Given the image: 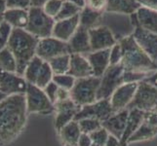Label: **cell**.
<instances>
[{"instance_id":"35","label":"cell","mask_w":157,"mask_h":146,"mask_svg":"<svg viewBox=\"0 0 157 146\" xmlns=\"http://www.w3.org/2000/svg\"><path fill=\"white\" fill-rule=\"evenodd\" d=\"M63 2L64 0H48L42 9L47 16L55 20L62 9Z\"/></svg>"},{"instance_id":"45","label":"cell","mask_w":157,"mask_h":146,"mask_svg":"<svg viewBox=\"0 0 157 146\" xmlns=\"http://www.w3.org/2000/svg\"><path fill=\"white\" fill-rule=\"evenodd\" d=\"M68 99H70V91L59 88L58 94H57V100H56V102L63 101V100H67Z\"/></svg>"},{"instance_id":"49","label":"cell","mask_w":157,"mask_h":146,"mask_svg":"<svg viewBox=\"0 0 157 146\" xmlns=\"http://www.w3.org/2000/svg\"><path fill=\"white\" fill-rule=\"evenodd\" d=\"M48 0H30V8H42Z\"/></svg>"},{"instance_id":"11","label":"cell","mask_w":157,"mask_h":146,"mask_svg":"<svg viewBox=\"0 0 157 146\" xmlns=\"http://www.w3.org/2000/svg\"><path fill=\"white\" fill-rule=\"evenodd\" d=\"M29 87L24 76L17 72H7L0 70V92L6 95H25Z\"/></svg>"},{"instance_id":"40","label":"cell","mask_w":157,"mask_h":146,"mask_svg":"<svg viewBox=\"0 0 157 146\" xmlns=\"http://www.w3.org/2000/svg\"><path fill=\"white\" fill-rule=\"evenodd\" d=\"M86 6L97 12L105 13L107 6V0H86Z\"/></svg>"},{"instance_id":"42","label":"cell","mask_w":157,"mask_h":146,"mask_svg":"<svg viewBox=\"0 0 157 146\" xmlns=\"http://www.w3.org/2000/svg\"><path fill=\"white\" fill-rule=\"evenodd\" d=\"M144 122L147 123L150 126L157 128V112H155L154 110L147 111L144 113Z\"/></svg>"},{"instance_id":"48","label":"cell","mask_w":157,"mask_h":146,"mask_svg":"<svg viewBox=\"0 0 157 146\" xmlns=\"http://www.w3.org/2000/svg\"><path fill=\"white\" fill-rule=\"evenodd\" d=\"M144 81H147V83L154 86V87L157 89V70L152 74H150L147 79H144Z\"/></svg>"},{"instance_id":"1","label":"cell","mask_w":157,"mask_h":146,"mask_svg":"<svg viewBox=\"0 0 157 146\" xmlns=\"http://www.w3.org/2000/svg\"><path fill=\"white\" fill-rule=\"evenodd\" d=\"M28 109L25 95H8L0 103V140L8 143L17 137L25 126Z\"/></svg>"},{"instance_id":"13","label":"cell","mask_w":157,"mask_h":146,"mask_svg":"<svg viewBox=\"0 0 157 146\" xmlns=\"http://www.w3.org/2000/svg\"><path fill=\"white\" fill-rule=\"evenodd\" d=\"M139 83H124L110 96V103L115 112L127 109L136 95Z\"/></svg>"},{"instance_id":"24","label":"cell","mask_w":157,"mask_h":146,"mask_svg":"<svg viewBox=\"0 0 157 146\" xmlns=\"http://www.w3.org/2000/svg\"><path fill=\"white\" fill-rule=\"evenodd\" d=\"M104 13L97 12L85 6L79 14V25L86 29H92L102 24Z\"/></svg>"},{"instance_id":"20","label":"cell","mask_w":157,"mask_h":146,"mask_svg":"<svg viewBox=\"0 0 157 146\" xmlns=\"http://www.w3.org/2000/svg\"><path fill=\"white\" fill-rule=\"evenodd\" d=\"M68 74L75 79L93 76L92 67L87 58L80 54H70V66Z\"/></svg>"},{"instance_id":"33","label":"cell","mask_w":157,"mask_h":146,"mask_svg":"<svg viewBox=\"0 0 157 146\" xmlns=\"http://www.w3.org/2000/svg\"><path fill=\"white\" fill-rule=\"evenodd\" d=\"M77 122H78L79 128L81 129V132H82V133L91 134L92 133L96 132L97 129H99L102 127L101 122L97 120V119L85 118V119H81V120Z\"/></svg>"},{"instance_id":"29","label":"cell","mask_w":157,"mask_h":146,"mask_svg":"<svg viewBox=\"0 0 157 146\" xmlns=\"http://www.w3.org/2000/svg\"><path fill=\"white\" fill-rule=\"evenodd\" d=\"M17 61L13 53L6 47L0 52V70L7 72H17Z\"/></svg>"},{"instance_id":"51","label":"cell","mask_w":157,"mask_h":146,"mask_svg":"<svg viewBox=\"0 0 157 146\" xmlns=\"http://www.w3.org/2000/svg\"><path fill=\"white\" fill-rule=\"evenodd\" d=\"M7 96H8V95H6L5 94H3L2 92H0V103H1V102H2L5 99H6Z\"/></svg>"},{"instance_id":"21","label":"cell","mask_w":157,"mask_h":146,"mask_svg":"<svg viewBox=\"0 0 157 146\" xmlns=\"http://www.w3.org/2000/svg\"><path fill=\"white\" fill-rule=\"evenodd\" d=\"M144 111L137 109V108H132L129 109V116L127 120V125L125 132H124L122 138L120 140L121 146H127L129 138L132 137V134L137 131L142 125L144 119Z\"/></svg>"},{"instance_id":"2","label":"cell","mask_w":157,"mask_h":146,"mask_svg":"<svg viewBox=\"0 0 157 146\" xmlns=\"http://www.w3.org/2000/svg\"><path fill=\"white\" fill-rule=\"evenodd\" d=\"M118 42L122 47L123 58L121 64L124 71L150 75L157 70V64L140 47L133 35L124 37Z\"/></svg>"},{"instance_id":"15","label":"cell","mask_w":157,"mask_h":146,"mask_svg":"<svg viewBox=\"0 0 157 146\" xmlns=\"http://www.w3.org/2000/svg\"><path fill=\"white\" fill-rule=\"evenodd\" d=\"M132 35L144 53L157 64V34L137 26Z\"/></svg>"},{"instance_id":"31","label":"cell","mask_w":157,"mask_h":146,"mask_svg":"<svg viewBox=\"0 0 157 146\" xmlns=\"http://www.w3.org/2000/svg\"><path fill=\"white\" fill-rule=\"evenodd\" d=\"M53 77H54V72L50 66L49 62L44 61L39 71L38 76H37L35 86L39 87L40 89H44L48 84L51 83L53 81Z\"/></svg>"},{"instance_id":"19","label":"cell","mask_w":157,"mask_h":146,"mask_svg":"<svg viewBox=\"0 0 157 146\" xmlns=\"http://www.w3.org/2000/svg\"><path fill=\"white\" fill-rule=\"evenodd\" d=\"M90 66L93 71V76L101 78L106 69L110 66L109 61V49L108 50H101L91 52L86 55Z\"/></svg>"},{"instance_id":"27","label":"cell","mask_w":157,"mask_h":146,"mask_svg":"<svg viewBox=\"0 0 157 146\" xmlns=\"http://www.w3.org/2000/svg\"><path fill=\"white\" fill-rule=\"evenodd\" d=\"M156 136H157V128L150 126L145 122H143V124L140 126V128L132 134V137L129 138L128 143L144 141V140L153 138Z\"/></svg>"},{"instance_id":"36","label":"cell","mask_w":157,"mask_h":146,"mask_svg":"<svg viewBox=\"0 0 157 146\" xmlns=\"http://www.w3.org/2000/svg\"><path fill=\"white\" fill-rule=\"evenodd\" d=\"M12 30L13 28L6 21H3V23L0 24V52L8 46Z\"/></svg>"},{"instance_id":"47","label":"cell","mask_w":157,"mask_h":146,"mask_svg":"<svg viewBox=\"0 0 157 146\" xmlns=\"http://www.w3.org/2000/svg\"><path fill=\"white\" fill-rule=\"evenodd\" d=\"M6 11H7L6 2H5V0H0V24L4 21V17Z\"/></svg>"},{"instance_id":"7","label":"cell","mask_w":157,"mask_h":146,"mask_svg":"<svg viewBox=\"0 0 157 146\" xmlns=\"http://www.w3.org/2000/svg\"><path fill=\"white\" fill-rule=\"evenodd\" d=\"M124 68L122 64L110 66L101 77V84L97 94V100L109 99L112 94L119 86L124 84L123 81Z\"/></svg>"},{"instance_id":"14","label":"cell","mask_w":157,"mask_h":146,"mask_svg":"<svg viewBox=\"0 0 157 146\" xmlns=\"http://www.w3.org/2000/svg\"><path fill=\"white\" fill-rule=\"evenodd\" d=\"M80 107L74 103L71 99L63 101H59L55 103V128L58 132L74 120Z\"/></svg>"},{"instance_id":"9","label":"cell","mask_w":157,"mask_h":146,"mask_svg":"<svg viewBox=\"0 0 157 146\" xmlns=\"http://www.w3.org/2000/svg\"><path fill=\"white\" fill-rule=\"evenodd\" d=\"M157 104V89L147 81L139 83L134 99L128 106V109L137 108L144 112L152 110Z\"/></svg>"},{"instance_id":"16","label":"cell","mask_w":157,"mask_h":146,"mask_svg":"<svg viewBox=\"0 0 157 146\" xmlns=\"http://www.w3.org/2000/svg\"><path fill=\"white\" fill-rule=\"evenodd\" d=\"M129 116V109H124L115 112L105 121L101 122L102 128H105L109 134L116 137L121 140L124 132H125L127 120Z\"/></svg>"},{"instance_id":"4","label":"cell","mask_w":157,"mask_h":146,"mask_svg":"<svg viewBox=\"0 0 157 146\" xmlns=\"http://www.w3.org/2000/svg\"><path fill=\"white\" fill-rule=\"evenodd\" d=\"M101 84V78L90 76L76 79L70 90V99L78 107H83L97 101V94Z\"/></svg>"},{"instance_id":"26","label":"cell","mask_w":157,"mask_h":146,"mask_svg":"<svg viewBox=\"0 0 157 146\" xmlns=\"http://www.w3.org/2000/svg\"><path fill=\"white\" fill-rule=\"evenodd\" d=\"M59 137L66 146H77L78 140L82 132L79 128L77 121H71L67 125L64 126L59 132Z\"/></svg>"},{"instance_id":"28","label":"cell","mask_w":157,"mask_h":146,"mask_svg":"<svg viewBox=\"0 0 157 146\" xmlns=\"http://www.w3.org/2000/svg\"><path fill=\"white\" fill-rule=\"evenodd\" d=\"M43 62H44L43 59H41L40 58L35 56L29 62L28 66L25 67V73H24L23 76L25 77V79L26 80V82H28L29 84L35 85L37 76H38V74H39V71L41 69Z\"/></svg>"},{"instance_id":"23","label":"cell","mask_w":157,"mask_h":146,"mask_svg":"<svg viewBox=\"0 0 157 146\" xmlns=\"http://www.w3.org/2000/svg\"><path fill=\"white\" fill-rule=\"evenodd\" d=\"M138 26L157 34V12L147 8L139 7L136 12Z\"/></svg>"},{"instance_id":"25","label":"cell","mask_w":157,"mask_h":146,"mask_svg":"<svg viewBox=\"0 0 157 146\" xmlns=\"http://www.w3.org/2000/svg\"><path fill=\"white\" fill-rule=\"evenodd\" d=\"M139 5L134 0H107L105 12L123 15H132L137 12Z\"/></svg>"},{"instance_id":"10","label":"cell","mask_w":157,"mask_h":146,"mask_svg":"<svg viewBox=\"0 0 157 146\" xmlns=\"http://www.w3.org/2000/svg\"><path fill=\"white\" fill-rule=\"evenodd\" d=\"M114 113L115 111L113 110L109 99L97 100L94 103L80 107L79 111L74 118V121H79L85 118H92L104 122Z\"/></svg>"},{"instance_id":"18","label":"cell","mask_w":157,"mask_h":146,"mask_svg":"<svg viewBox=\"0 0 157 146\" xmlns=\"http://www.w3.org/2000/svg\"><path fill=\"white\" fill-rule=\"evenodd\" d=\"M68 46L71 54H80L84 56L88 55L92 52L89 30L79 25L76 32L68 41Z\"/></svg>"},{"instance_id":"30","label":"cell","mask_w":157,"mask_h":146,"mask_svg":"<svg viewBox=\"0 0 157 146\" xmlns=\"http://www.w3.org/2000/svg\"><path fill=\"white\" fill-rule=\"evenodd\" d=\"M54 72V75L67 74L69 71L70 66V54L59 56L48 62Z\"/></svg>"},{"instance_id":"5","label":"cell","mask_w":157,"mask_h":146,"mask_svg":"<svg viewBox=\"0 0 157 146\" xmlns=\"http://www.w3.org/2000/svg\"><path fill=\"white\" fill-rule=\"evenodd\" d=\"M29 20L25 30L36 38L51 37L56 21L47 16L42 8H29Z\"/></svg>"},{"instance_id":"43","label":"cell","mask_w":157,"mask_h":146,"mask_svg":"<svg viewBox=\"0 0 157 146\" xmlns=\"http://www.w3.org/2000/svg\"><path fill=\"white\" fill-rule=\"evenodd\" d=\"M137 3L140 7L147 8L157 12V0H137Z\"/></svg>"},{"instance_id":"34","label":"cell","mask_w":157,"mask_h":146,"mask_svg":"<svg viewBox=\"0 0 157 146\" xmlns=\"http://www.w3.org/2000/svg\"><path fill=\"white\" fill-rule=\"evenodd\" d=\"M75 81H76V79L73 76H71V75H69L68 73L54 75V77H53V82H55L58 85L59 88L67 90V91H70L73 88Z\"/></svg>"},{"instance_id":"54","label":"cell","mask_w":157,"mask_h":146,"mask_svg":"<svg viewBox=\"0 0 157 146\" xmlns=\"http://www.w3.org/2000/svg\"><path fill=\"white\" fill-rule=\"evenodd\" d=\"M134 1H136V2H137V0H134ZM137 4H138V3H137Z\"/></svg>"},{"instance_id":"39","label":"cell","mask_w":157,"mask_h":146,"mask_svg":"<svg viewBox=\"0 0 157 146\" xmlns=\"http://www.w3.org/2000/svg\"><path fill=\"white\" fill-rule=\"evenodd\" d=\"M7 9H25L29 10L30 0H5Z\"/></svg>"},{"instance_id":"3","label":"cell","mask_w":157,"mask_h":146,"mask_svg":"<svg viewBox=\"0 0 157 146\" xmlns=\"http://www.w3.org/2000/svg\"><path fill=\"white\" fill-rule=\"evenodd\" d=\"M39 39L30 34L25 29L13 28L8 48L13 53L17 61V73L23 76L25 67L36 56V48Z\"/></svg>"},{"instance_id":"38","label":"cell","mask_w":157,"mask_h":146,"mask_svg":"<svg viewBox=\"0 0 157 146\" xmlns=\"http://www.w3.org/2000/svg\"><path fill=\"white\" fill-rule=\"evenodd\" d=\"M108 136H109V133H108V132L106 131V129L102 127L90 134L92 140H93V143L96 145H99V146H105V142L108 138Z\"/></svg>"},{"instance_id":"17","label":"cell","mask_w":157,"mask_h":146,"mask_svg":"<svg viewBox=\"0 0 157 146\" xmlns=\"http://www.w3.org/2000/svg\"><path fill=\"white\" fill-rule=\"evenodd\" d=\"M79 28V15L67 20L56 21L53 29V37L67 42L71 39L73 34Z\"/></svg>"},{"instance_id":"52","label":"cell","mask_w":157,"mask_h":146,"mask_svg":"<svg viewBox=\"0 0 157 146\" xmlns=\"http://www.w3.org/2000/svg\"><path fill=\"white\" fill-rule=\"evenodd\" d=\"M152 110H154V111H155V112H157V104H156V105H155V107H154V108H153V109H152Z\"/></svg>"},{"instance_id":"22","label":"cell","mask_w":157,"mask_h":146,"mask_svg":"<svg viewBox=\"0 0 157 146\" xmlns=\"http://www.w3.org/2000/svg\"><path fill=\"white\" fill-rule=\"evenodd\" d=\"M29 20V10L25 9H7L4 21L11 25L12 28L25 29Z\"/></svg>"},{"instance_id":"32","label":"cell","mask_w":157,"mask_h":146,"mask_svg":"<svg viewBox=\"0 0 157 146\" xmlns=\"http://www.w3.org/2000/svg\"><path fill=\"white\" fill-rule=\"evenodd\" d=\"M81 10L82 9L80 7L64 0V2L62 6V9L59 11V15L56 17L55 21H63V20L71 19V18L75 17V16H78L81 12Z\"/></svg>"},{"instance_id":"6","label":"cell","mask_w":157,"mask_h":146,"mask_svg":"<svg viewBox=\"0 0 157 146\" xmlns=\"http://www.w3.org/2000/svg\"><path fill=\"white\" fill-rule=\"evenodd\" d=\"M25 96L29 114L35 113L46 115L55 112V104L49 99L44 90L37 86L29 84Z\"/></svg>"},{"instance_id":"37","label":"cell","mask_w":157,"mask_h":146,"mask_svg":"<svg viewBox=\"0 0 157 146\" xmlns=\"http://www.w3.org/2000/svg\"><path fill=\"white\" fill-rule=\"evenodd\" d=\"M123 58V53H122V47L120 43L117 42L115 45H113L109 49V61L110 66H117L121 64Z\"/></svg>"},{"instance_id":"41","label":"cell","mask_w":157,"mask_h":146,"mask_svg":"<svg viewBox=\"0 0 157 146\" xmlns=\"http://www.w3.org/2000/svg\"><path fill=\"white\" fill-rule=\"evenodd\" d=\"M45 92V94L47 95V96L49 97V99L53 102L54 104L56 103V100H57V94H58V91H59V87L58 85L55 82H52L48 84L46 87L43 89Z\"/></svg>"},{"instance_id":"46","label":"cell","mask_w":157,"mask_h":146,"mask_svg":"<svg viewBox=\"0 0 157 146\" xmlns=\"http://www.w3.org/2000/svg\"><path fill=\"white\" fill-rule=\"evenodd\" d=\"M105 146H121L120 139L114 136H112V134H109Z\"/></svg>"},{"instance_id":"12","label":"cell","mask_w":157,"mask_h":146,"mask_svg":"<svg viewBox=\"0 0 157 146\" xmlns=\"http://www.w3.org/2000/svg\"><path fill=\"white\" fill-rule=\"evenodd\" d=\"M92 52L108 50L118 42L109 28L101 24L89 30Z\"/></svg>"},{"instance_id":"53","label":"cell","mask_w":157,"mask_h":146,"mask_svg":"<svg viewBox=\"0 0 157 146\" xmlns=\"http://www.w3.org/2000/svg\"><path fill=\"white\" fill-rule=\"evenodd\" d=\"M0 144H2V143H1V140H0Z\"/></svg>"},{"instance_id":"8","label":"cell","mask_w":157,"mask_h":146,"mask_svg":"<svg viewBox=\"0 0 157 146\" xmlns=\"http://www.w3.org/2000/svg\"><path fill=\"white\" fill-rule=\"evenodd\" d=\"M67 54H71L68 43L53 36L39 39L36 48V56L45 62H49L59 56Z\"/></svg>"},{"instance_id":"44","label":"cell","mask_w":157,"mask_h":146,"mask_svg":"<svg viewBox=\"0 0 157 146\" xmlns=\"http://www.w3.org/2000/svg\"><path fill=\"white\" fill-rule=\"evenodd\" d=\"M93 145V140H92L90 134L82 133L79 137L78 145L77 146H92Z\"/></svg>"},{"instance_id":"50","label":"cell","mask_w":157,"mask_h":146,"mask_svg":"<svg viewBox=\"0 0 157 146\" xmlns=\"http://www.w3.org/2000/svg\"><path fill=\"white\" fill-rule=\"evenodd\" d=\"M66 1H68L74 5H76V6L80 7L81 9H83L86 6V0H66Z\"/></svg>"}]
</instances>
